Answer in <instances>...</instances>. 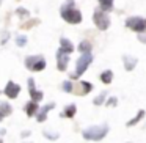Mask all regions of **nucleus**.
Wrapping results in <instances>:
<instances>
[{"mask_svg":"<svg viewBox=\"0 0 146 143\" xmlns=\"http://www.w3.org/2000/svg\"><path fill=\"white\" fill-rule=\"evenodd\" d=\"M11 113V105L8 102H0V115L2 116H7Z\"/></svg>","mask_w":146,"mask_h":143,"instance_id":"2eb2a0df","label":"nucleus"},{"mask_svg":"<svg viewBox=\"0 0 146 143\" xmlns=\"http://www.w3.org/2000/svg\"><path fill=\"white\" fill-rule=\"evenodd\" d=\"M126 27L137 33H143L146 32V19H143V17H129L126 21Z\"/></svg>","mask_w":146,"mask_h":143,"instance_id":"39448f33","label":"nucleus"},{"mask_svg":"<svg viewBox=\"0 0 146 143\" xmlns=\"http://www.w3.org/2000/svg\"><path fill=\"white\" fill-rule=\"evenodd\" d=\"M143 115H145V112H143V110H140V112H138V115H137V116L133 118L132 121H129V123H127V126H133V124H137V123H138V121L143 118Z\"/></svg>","mask_w":146,"mask_h":143,"instance_id":"6ab92c4d","label":"nucleus"},{"mask_svg":"<svg viewBox=\"0 0 146 143\" xmlns=\"http://www.w3.org/2000/svg\"><path fill=\"white\" fill-rule=\"evenodd\" d=\"M19 93H21V86L17 85V83H14V82H8V83H7V88H5V94H7L10 99L17 98V96H19Z\"/></svg>","mask_w":146,"mask_h":143,"instance_id":"6e6552de","label":"nucleus"},{"mask_svg":"<svg viewBox=\"0 0 146 143\" xmlns=\"http://www.w3.org/2000/svg\"><path fill=\"white\" fill-rule=\"evenodd\" d=\"M91 61H93V55L91 54H82V57H80L79 60H77V63H76V72L72 74L74 79H79V77L86 71V68L91 65Z\"/></svg>","mask_w":146,"mask_h":143,"instance_id":"7ed1b4c3","label":"nucleus"},{"mask_svg":"<svg viewBox=\"0 0 146 143\" xmlns=\"http://www.w3.org/2000/svg\"><path fill=\"white\" fill-rule=\"evenodd\" d=\"M68 63H69V54H66V52H63L60 49V51L57 52V68H58V71H66Z\"/></svg>","mask_w":146,"mask_h":143,"instance_id":"0eeeda50","label":"nucleus"},{"mask_svg":"<svg viewBox=\"0 0 146 143\" xmlns=\"http://www.w3.org/2000/svg\"><path fill=\"white\" fill-rule=\"evenodd\" d=\"M116 98H111V99H108V102H107V105H116Z\"/></svg>","mask_w":146,"mask_h":143,"instance_id":"b1692460","label":"nucleus"},{"mask_svg":"<svg viewBox=\"0 0 146 143\" xmlns=\"http://www.w3.org/2000/svg\"><path fill=\"white\" fill-rule=\"evenodd\" d=\"M80 86H82V93H88L93 90V85L90 82H80Z\"/></svg>","mask_w":146,"mask_h":143,"instance_id":"aec40b11","label":"nucleus"},{"mask_svg":"<svg viewBox=\"0 0 146 143\" xmlns=\"http://www.w3.org/2000/svg\"><path fill=\"white\" fill-rule=\"evenodd\" d=\"M98 2L101 3V10L104 11V13L113 10V0H98Z\"/></svg>","mask_w":146,"mask_h":143,"instance_id":"ddd939ff","label":"nucleus"},{"mask_svg":"<svg viewBox=\"0 0 146 143\" xmlns=\"http://www.w3.org/2000/svg\"><path fill=\"white\" fill-rule=\"evenodd\" d=\"M137 65V58L132 57H124V66H126V71H132Z\"/></svg>","mask_w":146,"mask_h":143,"instance_id":"4468645a","label":"nucleus"},{"mask_svg":"<svg viewBox=\"0 0 146 143\" xmlns=\"http://www.w3.org/2000/svg\"><path fill=\"white\" fill-rule=\"evenodd\" d=\"M25 66L30 71H42L46 68V60L42 57H29L25 60Z\"/></svg>","mask_w":146,"mask_h":143,"instance_id":"423d86ee","label":"nucleus"},{"mask_svg":"<svg viewBox=\"0 0 146 143\" xmlns=\"http://www.w3.org/2000/svg\"><path fill=\"white\" fill-rule=\"evenodd\" d=\"M16 43H17V46H19V47H22V46H25L27 38H25V36H17V38H16Z\"/></svg>","mask_w":146,"mask_h":143,"instance_id":"412c9836","label":"nucleus"},{"mask_svg":"<svg viewBox=\"0 0 146 143\" xmlns=\"http://www.w3.org/2000/svg\"><path fill=\"white\" fill-rule=\"evenodd\" d=\"M29 88H30V96H32L33 102H38L42 99V91L35 88V80L33 79H29Z\"/></svg>","mask_w":146,"mask_h":143,"instance_id":"1a4fd4ad","label":"nucleus"},{"mask_svg":"<svg viewBox=\"0 0 146 143\" xmlns=\"http://www.w3.org/2000/svg\"><path fill=\"white\" fill-rule=\"evenodd\" d=\"M108 132V126L107 124H102V126H93L88 129L83 130V137L88 140H101L105 137V134Z\"/></svg>","mask_w":146,"mask_h":143,"instance_id":"f03ea898","label":"nucleus"},{"mask_svg":"<svg viewBox=\"0 0 146 143\" xmlns=\"http://www.w3.org/2000/svg\"><path fill=\"white\" fill-rule=\"evenodd\" d=\"M60 14L66 22L69 24H80L82 22V14L79 10H76L74 7V0H66V3L61 7Z\"/></svg>","mask_w":146,"mask_h":143,"instance_id":"f257e3e1","label":"nucleus"},{"mask_svg":"<svg viewBox=\"0 0 146 143\" xmlns=\"http://www.w3.org/2000/svg\"><path fill=\"white\" fill-rule=\"evenodd\" d=\"M60 44H61V51L63 52H66V54H71V52H74V46H72V43L69 41V39H66V38H61L60 39Z\"/></svg>","mask_w":146,"mask_h":143,"instance_id":"9d476101","label":"nucleus"},{"mask_svg":"<svg viewBox=\"0 0 146 143\" xmlns=\"http://www.w3.org/2000/svg\"><path fill=\"white\" fill-rule=\"evenodd\" d=\"M54 102H50V104H47V105H44L42 108H39V112H38V121H44L46 120V115H47V112L49 110H52L54 108Z\"/></svg>","mask_w":146,"mask_h":143,"instance_id":"9b49d317","label":"nucleus"},{"mask_svg":"<svg viewBox=\"0 0 146 143\" xmlns=\"http://www.w3.org/2000/svg\"><path fill=\"white\" fill-rule=\"evenodd\" d=\"M111 79H113V72H111V71H104V72L101 74V80L104 83H110L111 82Z\"/></svg>","mask_w":146,"mask_h":143,"instance_id":"dca6fc26","label":"nucleus"},{"mask_svg":"<svg viewBox=\"0 0 146 143\" xmlns=\"http://www.w3.org/2000/svg\"><path fill=\"white\" fill-rule=\"evenodd\" d=\"M38 110H39V108H38V102L30 101V102H27V104H25V112H27V115H29V116L38 113Z\"/></svg>","mask_w":146,"mask_h":143,"instance_id":"f8f14e48","label":"nucleus"},{"mask_svg":"<svg viewBox=\"0 0 146 143\" xmlns=\"http://www.w3.org/2000/svg\"><path fill=\"white\" fill-rule=\"evenodd\" d=\"M0 3H2V0H0Z\"/></svg>","mask_w":146,"mask_h":143,"instance_id":"393cba45","label":"nucleus"},{"mask_svg":"<svg viewBox=\"0 0 146 143\" xmlns=\"http://www.w3.org/2000/svg\"><path fill=\"white\" fill-rule=\"evenodd\" d=\"M104 101H105V93H102V94H99L98 98L94 99V104H96V105H99V104H102Z\"/></svg>","mask_w":146,"mask_h":143,"instance_id":"4be33fe9","label":"nucleus"},{"mask_svg":"<svg viewBox=\"0 0 146 143\" xmlns=\"http://www.w3.org/2000/svg\"><path fill=\"white\" fill-rule=\"evenodd\" d=\"M74 113H76V105H68L66 107V110L61 113V116H66V118H71V116H74Z\"/></svg>","mask_w":146,"mask_h":143,"instance_id":"f3484780","label":"nucleus"},{"mask_svg":"<svg viewBox=\"0 0 146 143\" xmlns=\"http://www.w3.org/2000/svg\"><path fill=\"white\" fill-rule=\"evenodd\" d=\"M63 90H64V91H68V93L72 91V83H71V82H63Z\"/></svg>","mask_w":146,"mask_h":143,"instance_id":"5701e85b","label":"nucleus"},{"mask_svg":"<svg viewBox=\"0 0 146 143\" xmlns=\"http://www.w3.org/2000/svg\"><path fill=\"white\" fill-rule=\"evenodd\" d=\"M93 19H94V24L99 30H107L108 27H110V17H108L107 13H104L102 10H96Z\"/></svg>","mask_w":146,"mask_h":143,"instance_id":"20e7f679","label":"nucleus"},{"mask_svg":"<svg viewBox=\"0 0 146 143\" xmlns=\"http://www.w3.org/2000/svg\"><path fill=\"white\" fill-rule=\"evenodd\" d=\"M79 51L82 52V54H90V51H91V44H90L88 41H82L79 46Z\"/></svg>","mask_w":146,"mask_h":143,"instance_id":"a211bd4d","label":"nucleus"}]
</instances>
